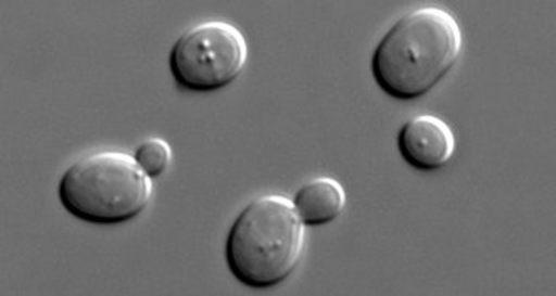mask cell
Here are the masks:
<instances>
[{"instance_id": "277c9868", "label": "cell", "mask_w": 556, "mask_h": 296, "mask_svg": "<svg viewBox=\"0 0 556 296\" xmlns=\"http://www.w3.org/2000/svg\"><path fill=\"white\" fill-rule=\"evenodd\" d=\"M249 41L225 21L195 24L174 42L169 68L174 81L192 93H213L237 81L249 63Z\"/></svg>"}, {"instance_id": "6da1fadb", "label": "cell", "mask_w": 556, "mask_h": 296, "mask_svg": "<svg viewBox=\"0 0 556 296\" xmlns=\"http://www.w3.org/2000/svg\"><path fill=\"white\" fill-rule=\"evenodd\" d=\"M463 49V29L452 12L417 9L396 21L376 46L372 78L388 96L410 102L444 81Z\"/></svg>"}, {"instance_id": "3957f363", "label": "cell", "mask_w": 556, "mask_h": 296, "mask_svg": "<svg viewBox=\"0 0 556 296\" xmlns=\"http://www.w3.org/2000/svg\"><path fill=\"white\" fill-rule=\"evenodd\" d=\"M154 194L134 155L98 151L64 170L58 195L61 206L79 221L98 226L124 224L139 218Z\"/></svg>"}, {"instance_id": "5b68a950", "label": "cell", "mask_w": 556, "mask_h": 296, "mask_svg": "<svg viewBox=\"0 0 556 296\" xmlns=\"http://www.w3.org/2000/svg\"><path fill=\"white\" fill-rule=\"evenodd\" d=\"M457 140L447 121L435 115H418L405 121L399 131V151L403 160L421 172L442 169L455 155Z\"/></svg>"}, {"instance_id": "7a4b0ae2", "label": "cell", "mask_w": 556, "mask_h": 296, "mask_svg": "<svg viewBox=\"0 0 556 296\" xmlns=\"http://www.w3.org/2000/svg\"><path fill=\"white\" fill-rule=\"evenodd\" d=\"M305 249V226L282 194L260 195L238 214L226 236L228 270L241 285L271 288L292 276Z\"/></svg>"}, {"instance_id": "52a82bcc", "label": "cell", "mask_w": 556, "mask_h": 296, "mask_svg": "<svg viewBox=\"0 0 556 296\" xmlns=\"http://www.w3.org/2000/svg\"><path fill=\"white\" fill-rule=\"evenodd\" d=\"M134 157H136L140 169L154 180L166 172L173 164V149L161 137H149L139 143Z\"/></svg>"}, {"instance_id": "8992f818", "label": "cell", "mask_w": 556, "mask_h": 296, "mask_svg": "<svg viewBox=\"0 0 556 296\" xmlns=\"http://www.w3.org/2000/svg\"><path fill=\"white\" fill-rule=\"evenodd\" d=\"M346 189L332 177L311 179L293 195L292 204L299 218L308 228L329 224L346 209Z\"/></svg>"}]
</instances>
